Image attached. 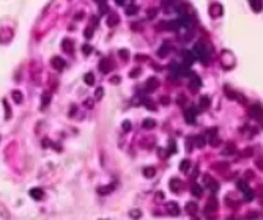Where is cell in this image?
I'll list each match as a JSON object with an SVG mask.
<instances>
[{"label":"cell","mask_w":263,"mask_h":220,"mask_svg":"<svg viewBox=\"0 0 263 220\" xmlns=\"http://www.w3.org/2000/svg\"><path fill=\"white\" fill-rule=\"evenodd\" d=\"M3 107H5V112H6V120L10 118V115H11V112H10V107H8V102L3 99Z\"/></svg>","instance_id":"obj_42"},{"label":"cell","mask_w":263,"mask_h":220,"mask_svg":"<svg viewBox=\"0 0 263 220\" xmlns=\"http://www.w3.org/2000/svg\"><path fill=\"white\" fill-rule=\"evenodd\" d=\"M13 99H14V102H17V104L22 102V93H21V91H17V90H14L13 91Z\"/></svg>","instance_id":"obj_29"},{"label":"cell","mask_w":263,"mask_h":220,"mask_svg":"<svg viewBox=\"0 0 263 220\" xmlns=\"http://www.w3.org/2000/svg\"><path fill=\"white\" fill-rule=\"evenodd\" d=\"M210 104H211V99L208 96H202L200 98V108L202 110H206L208 107H210Z\"/></svg>","instance_id":"obj_21"},{"label":"cell","mask_w":263,"mask_h":220,"mask_svg":"<svg viewBox=\"0 0 263 220\" xmlns=\"http://www.w3.org/2000/svg\"><path fill=\"white\" fill-rule=\"evenodd\" d=\"M181 58H183V61H184V65L186 66H189L191 63L194 61V53L192 52H189V50H183V53H181Z\"/></svg>","instance_id":"obj_12"},{"label":"cell","mask_w":263,"mask_h":220,"mask_svg":"<svg viewBox=\"0 0 263 220\" xmlns=\"http://www.w3.org/2000/svg\"><path fill=\"white\" fill-rule=\"evenodd\" d=\"M112 189H114L112 186H110V187H99V189H98V192H99L101 195H107V194H109V192H110Z\"/></svg>","instance_id":"obj_34"},{"label":"cell","mask_w":263,"mask_h":220,"mask_svg":"<svg viewBox=\"0 0 263 220\" xmlns=\"http://www.w3.org/2000/svg\"><path fill=\"white\" fill-rule=\"evenodd\" d=\"M121 126H123V131H124V132H129V131H131V127H132L129 121H123Z\"/></svg>","instance_id":"obj_39"},{"label":"cell","mask_w":263,"mask_h":220,"mask_svg":"<svg viewBox=\"0 0 263 220\" xmlns=\"http://www.w3.org/2000/svg\"><path fill=\"white\" fill-rule=\"evenodd\" d=\"M155 175H156V168H153V167L143 168V176H145V178H153Z\"/></svg>","instance_id":"obj_24"},{"label":"cell","mask_w":263,"mask_h":220,"mask_svg":"<svg viewBox=\"0 0 263 220\" xmlns=\"http://www.w3.org/2000/svg\"><path fill=\"white\" fill-rule=\"evenodd\" d=\"M156 14H158L156 6H150L148 10H147V16L150 17V19H153V17H156Z\"/></svg>","instance_id":"obj_28"},{"label":"cell","mask_w":263,"mask_h":220,"mask_svg":"<svg viewBox=\"0 0 263 220\" xmlns=\"http://www.w3.org/2000/svg\"><path fill=\"white\" fill-rule=\"evenodd\" d=\"M257 217H258L257 212H249V214H246V218H247V220H254V218H257Z\"/></svg>","instance_id":"obj_45"},{"label":"cell","mask_w":263,"mask_h":220,"mask_svg":"<svg viewBox=\"0 0 263 220\" xmlns=\"http://www.w3.org/2000/svg\"><path fill=\"white\" fill-rule=\"evenodd\" d=\"M169 187H170V190L172 192H180V189H181V181L180 179H177V178H172L170 181H169Z\"/></svg>","instance_id":"obj_13"},{"label":"cell","mask_w":263,"mask_h":220,"mask_svg":"<svg viewBox=\"0 0 263 220\" xmlns=\"http://www.w3.org/2000/svg\"><path fill=\"white\" fill-rule=\"evenodd\" d=\"M192 220H198V218H195V217H194V218H192Z\"/></svg>","instance_id":"obj_57"},{"label":"cell","mask_w":263,"mask_h":220,"mask_svg":"<svg viewBox=\"0 0 263 220\" xmlns=\"http://www.w3.org/2000/svg\"><path fill=\"white\" fill-rule=\"evenodd\" d=\"M217 209V200L214 197H210V200L206 201V206H205V214L206 212H214Z\"/></svg>","instance_id":"obj_9"},{"label":"cell","mask_w":263,"mask_h":220,"mask_svg":"<svg viewBox=\"0 0 263 220\" xmlns=\"http://www.w3.org/2000/svg\"><path fill=\"white\" fill-rule=\"evenodd\" d=\"M103 93H104V90L99 87V88H96V91H95V99H101L103 98Z\"/></svg>","instance_id":"obj_37"},{"label":"cell","mask_w":263,"mask_h":220,"mask_svg":"<svg viewBox=\"0 0 263 220\" xmlns=\"http://www.w3.org/2000/svg\"><path fill=\"white\" fill-rule=\"evenodd\" d=\"M99 11H101L103 14L107 11V3L106 2H99Z\"/></svg>","instance_id":"obj_40"},{"label":"cell","mask_w":263,"mask_h":220,"mask_svg":"<svg viewBox=\"0 0 263 220\" xmlns=\"http://www.w3.org/2000/svg\"><path fill=\"white\" fill-rule=\"evenodd\" d=\"M167 212L170 215H178L180 214V206L175 203V201H169L167 203Z\"/></svg>","instance_id":"obj_11"},{"label":"cell","mask_w":263,"mask_h":220,"mask_svg":"<svg viewBox=\"0 0 263 220\" xmlns=\"http://www.w3.org/2000/svg\"><path fill=\"white\" fill-rule=\"evenodd\" d=\"M195 115H197V110L194 107L191 108H186L184 110V118H186V123L188 124H194L195 123Z\"/></svg>","instance_id":"obj_7"},{"label":"cell","mask_w":263,"mask_h":220,"mask_svg":"<svg viewBox=\"0 0 263 220\" xmlns=\"http://www.w3.org/2000/svg\"><path fill=\"white\" fill-rule=\"evenodd\" d=\"M118 22H120V19H118V16H117V14H110V16L107 17V25H109V27L118 25Z\"/></svg>","instance_id":"obj_19"},{"label":"cell","mask_w":263,"mask_h":220,"mask_svg":"<svg viewBox=\"0 0 263 220\" xmlns=\"http://www.w3.org/2000/svg\"><path fill=\"white\" fill-rule=\"evenodd\" d=\"M243 194H244V198H246V200H247V201H249V200H252V198H254V192H252V190H251V189H249V190H246V192H243Z\"/></svg>","instance_id":"obj_38"},{"label":"cell","mask_w":263,"mask_h":220,"mask_svg":"<svg viewBox=\"0 0 263 220\" xmlns=\"http://www.w3.org/2000/svg\"><path fill=\"white\" fill-rule=\"evenodd\" d=\"M213 168H214L216 171L224 173L225 170L229 168V163H225V162H216V163H213Z\"/></svg>","instance_id":"obj_16"},{"label":"cell","mask_w":263,"mask_h":220,"mask_svg":"<svg viewBox=\"0 0 263 220\" xmlns=\"http://www.w3.org/2000/svg\"><path fill=\"white\" fill-rule=\"evenodd\" d=\"M30 197L35 198V200H41V198L44 197V192H43L41 189H32V190H30Z\"/></svg>","instance_id":"obj_18"},{"label":"cell","mask_w":263,"mask_h":220,"mask_svg":"<svg viewBox=\"0 0 263 220\" xmlns=\"http://www.w3.org/2000/svg\"><path fill=\"white\" fill-rule=\"evenodd\" d=\"M235 151H237V146H235L233 143H229V145H227V148H225V150L222 151V156H232Z\"/></svg>","instance_id":"obj_23"},{"label":"cell","mask_w":263,"mask_h":220,"mask_svg":"<svg viewBox=\"0 0 263 220\" xmlns=\"http://www.w3.org/2000/svg\"><path fill=\"white\" fill-rule=\"evenodd\" d=\"M84 104H85V107H87V108H92V107H93V99H92V98H88Z\"/></svg>","instance_id":"obj_47"},{"label":"cell","mask_w":263,"mask_h":220,"mask_svg":"<svg viewBox=\"0 0 263 220\" xmlns=\"http://www.w3.org/2000/svg\"><path fill=\"white\" fill-rule=\"evenodd\" d=\"M131 29H134V32H140V25L139 24H131Z\"/></svg>","instance_id":"obj_50"},{"label":"cell","mask_w":263,"mask_h":220,"mask_svg":"<svg viewBox=\"0 0 263 220\" xmlns=\"http://www.w3.org/2000/svg\"><path fill=\"white\" fill-rule=\"evenodd\" d=\"M140 71H142L140 68H135L134 71H131V72H129V77H137V76L140 74Z\"/></svg>","instance_id":"obj_41"},{"label":"cell","mask_w":263,"mask_h":220,"mask_svg":"<svg viewBox=\"0 0 263 220\" xmlns=\"http://www.w3.org/2000/svg\"><path fill=\"white\" fill-rule=\"evenodd\" d=\"M216 131H217L216 127H211V129H208V131H206V134H208V135H210L211 139H213V137H216Z\"/></svg>","instance_id":"obj_46"},{"label":"cell","mask_w":263,"mask_h":220,"mask_svg":"<svg viewBox=\"0 0 263 220\" xmlns=\"http://www.w3.org/2000/svg\"><path fill=\"white\" fill-rule=\"evenodd\" d=\"M84 80H85L87 85H93V84H95V76H93V72H87V74L84 76Z\"/></svg>","instance_id":"obj_26"},{"label":"cell","mask_w":263,"mask_h":220,"mask_svg":"<svg viewBox=\"0 0 263 220\" xmlns=\"http://www.w3.org/2000/svg\"><path fill=\"white\" fill-rule=\"evenodd\" d=\"M189 167H191V162H189L188 159L181 160V163H180V170L183 171V173H188V171H189Z\"/></svg>","instance_id":"obj_25"},{"label":"cell","mask_w":263,"mask_h":220,"mask_svg":"<svg viewBox=\"0 0 263 220\" xmlns=\"http://www.w3.org/2000/svg\"><path fill=\"white\" fill-rule=\"evenodd\" d=\"M203 184L208 187V189H210L211 192H213V194H214V192H217V190H219V182H217V181H214L210 175H203Z\"/></svg>","instance_id":"obj_3"},{"label":"cell","mask_w":263,"mask_h":220,"mask_svg":"<svg viewBox=\"0 0 263 220\" xmlns=\"http://www.w3.org/2000/svg\"><path fill=\"white\" fill-rule=\"evenodd\" d=\"M118 55H120V58L123 60V61H126V60H128V50H126V49H121V50H118Z\"/></svg>","instance_id":"obj_33"},{"label":"cell","mask_w":263,"mask_h":220,"mask_svg":"<svg viewBox=\"0 0 263 220\" xmlns=\"http://www.w3.org/2000/svg\"><path fill=\"white\" fill-rule=\"evenodd\" d=\"M177 101H178V104L181 105V104H184V102H186V98H184V96H178Z\"/></svg>","instance_id":"obj_51"},{"label":"cell","mask_w":263,"mask_h":220,"mask_svg":"<svg viewBox=\"0 0 263 220\" xmlns=\"http://www.w3.org/2000/svg\"><path fill=\"white\" fill-rule=\"evenodd\" d=\"M84 36H85V38H92V36H93V29H92V27H87L85 32H84Z\"/></svg>","instance_id":"obj_36"},{"label":"cell","mask_w":263,"mask_h":220,"mask_svg":"<svg viewBox=\"0 0 263 220\" xmlns=\"http://www.w3.org/2000/svg\"><path fill=\"white\" fill-rule=\"evenodd\" d=\"M251 178H254V173H252V171H247V173H246V178H244V181L247 182V179H251Z\"/></svg>","instance_id":"obj_52"},{"label":"cell","mask_w":263,"mask_h":220,"mask_svg":"<svg viewBox=\"0 0 263 220\" xmlns=\"http://www.w3.org/2000/svg\"><path fill=\"white\" fill-rule=\"evenodd\" d=\"M142 127L143 129H153V127H156V121L153 118H145L142 123Z\"/></svg>","instance_id":"obj_15"},{"label":"cell","mask_w":263,"mask_h":220,"mask_svg":"<svg viewBox=\"0 0 263 220\" xmlns=\"http://www.w3.org/2000/svg\"><path fill=\"white\" fill-rule=\"evenodd\" d=\"M258 194H260V195H263V186H260V187H258Z\"/></svg>","instance_id":"obj_55"},{"label":"cell","mask_w":263,"mask_h":220,"mask_svg":"<svg viewBox=\"0 0 263 220\" xmlns=\"http://www.w3.org/2000/svg\"><path fill=\"white\" fill-rule=\"evenodd\" d=\"M80 19H84V13H82V11L76 14V21H80Z\"/></svg>","instance_id":"obj_54"},{"label":"cell","mask_w":263,"mask_h":220,"mask_svg":"<svg viewBox=\"0 0 263 220\" xmlns=\"http://www.w3.org/2000/svg\"><path fill=\"white\" fill-rule=\"evenodd\" d=\"M219 60H221V65H222L225 69H230V68L235 66V57H233V53L229 52V50H224V52L221 53Z\"/></svg>","instance_id":"obj_1"},{"label":"cell","mask_w":263,"mask_h":220,"mask_svg":"<svg viewBox=\"0 0 263 220\" xmlns=\"http://www.w3.org/2000/svg\"><path fill=\"white\" fill-rule=\"evenodd\" d=\"M158 87H159V80H158L156 77H150L147 82H145V91H147V93L155 91Z\"/></svg>","instance_id":"obj_5"},{"label":"cell","mask_w":263,"mask_h":220,"mask_svg":"<svg viewBox=\"0 0 263 220\" xmlns=\"http://www.w3.org/2000/svg\"><path fill=\"white\" fill-rule=\"evenodd\" d=\"M219 143H221V140L217 139V137H213V139L210 140V145H211V146H214V148H216V146L219 145Z\"/></svg>","instance_id":"obj_43"},{"label":"cell","mask_w":263,"mask_h":220,"mask_svg":"<svg viewBox=\"0 0 263 220\" xmlns=\"http://www.w3.org/2000/svg\"><path fill=\"white\" fill-rule=\"evenodd\" d=\"M84 52H85V53H90V52H92V47H90L88 44H85V46H84Z\"/></svg>","instance_id":"obj_53"},{"label":"cell","mask_w":263,"mask_h":220,"mask_svg":"<svg viewBox=\"0 0 263 220\" xmlns=\"http://www.w3.org/2000/svg\"><path fill=\"white\" fill-rule=\"evenodd\" d=\"M161 102H162V104H166V105H169V104H170V98L162 96V98H161Z\"/></svg>","instance_id":"obj_48"},{"label":"cell","mask_w":263,"mask_h":220,"mask_svg":"<svg viewBox=\"0 0 263 220\" xmlns=\"http://www.w3.org/2000/svg\"><path fill=\"white\" fill-rule=\"evenodd\" d=\"M252 153H254L252 148H246V150L241 151V156H243V157H249V156H252Z\"/></svg>","instance_id":"obj_35"},{"label":"cell","mask_w":263,"mask_h":220,"mask_svg":"<svg viewBox=\"0 0 263 220\" xmlns=\"http://www.w3.org/2000/svg\"><path fill=\"white\" fill-rule=\"evenodd\" d=\"M208 13H210L211 17H214V19H217L221 14H222V6L219 3H211L210 8H208Z\"/></svg>","instance_id":"obj_6"},{"label":"cell","mask_w":263,"mask_h":220,"mask_svg":"<svg viewBox=\"0 0 263 220\" xmlns=\"http://www.w3.org/2000/svg\"><path fill=\"white\" fill-rule=\"evenodd\" d=\"M61 49L65 50V52L72 53V50H74V44H72L71 40H63V43H61Z\"/></svg>","instance_id":"obj_14"},{"label":"cell","mask_w":263,"mask_h":220,"mask_svg":"<svg viewBox=\"0 0 263 220\" xmlns=\"http://www.w3.org/2000/svg\"><path fill=\"white\" fill-rule=\"evenodd\" d=\"M99 69H101V72H104V74H107V72H110L114 69V63L110 58H103L101 61H99Z\"/></svg>","instance_id":"obj_4"},{"label":"cell","mask_w":263,"mask_h":220,"mask_svg":"<svg viewBox=\"0 0 263 220\" xmlns=\"http://www.w3.org/2000/svg\"><path fill=\"white\" fill-rule=\"evenodd\" d=\"M194 143H195L197 148H203L205 143H206V139H205L203 135H195L194 137Z\"/></svg>","instance_id":"obj_17"},{"label":"cell","mask_w":263,"mask_h":220,"mask_svg":"<svg viewBox=\"0 0 263 220\" xmlns=\"http://www.w3.org/2000/svg\"><path fill=\"white\" fill-rule=\"evenodd\" d=\"M129 215H131V218H134V220H137V218H140L142 212H140L139 209H132L131 212H129Z\"/></svg>","instance_id":"obj_31"},{"label":"cell","mask_w":263,"mask_h":220,"mask_svg":"<svg viewBox=\"0 0 263 220\" xmlns=\"http://www.w3.org/2000/svg\"><path fill=\"white\" fill-rule=\"evenodd\" d=\"M186 212L191 214V215H194L197 212V205L194 203V201H189V203L186 205Z\"/></svg>","instance_id":"obj_20"},{"label":"cell","mask_w":263,"mask_h":220,"mask_svg":"<svg viewBox=\"0 0 263 220\" xmlns=\"http://www.w3.org/2000/svg\"><path fill=\"white\" fill-rule=\"evenodd\" d=\"M169 52H170V46H169V41H164V43H162V46L159 47V50H158V57L164 58V57H167V55H169Z\"/></svg>","instance_id":"obj_10"},{"label":"cell","mask_w":263,"mask_h":220,"mask_svg":"<svg viewBox=\"0 0 263 220\" xmlns=\"http://www.w3.org/2000/svg\"><path fill=\"white\" fill-rule=\"evenodd\" d=\"M255 165H257L260 170H263V156H260V157L255 160Z\"/></svg>","instance_id":"obj_44"},{"label":"cell","mask_w":263,"mask_h":220,"mask_svg":"<svg viewBox=\"0 0 263 220\" xmlns=\"http://www.w3.org/2000/svg\"><path fill=\"white\" fill-rule=\"evenodd\" d=\"M251 8H252L254 11L260 13L261 8H263V2H260V0H258V2H251Z\"/></svg>","instance_id":"obj_27"},{"label":"cell","mask_w":263,"mask_h":220,"mask_svg":"<svg viewBox=\"0 0 263 220\" xmlns=\"http://www.w3.org/2000/svg\"><path fill=\"white\" fill-rule=\"evenodd\" d=\"M49 101H51V95H49V93H44V95H43V98H41V104H43V107H41V108H44V107H46V105L49 104Z\"/></svg>","instance_id":"obj_30"},{"label":"cell","mask_w":263,"mask_h":220,"mask_svg":"<svg viewBox=\"0 0 263 220\" xmlns=\"http://www.w3.org/2000/svg\"><path fill=\"white\" fill-rule=\"evenodd\" d=\"M227 220H235V218H232V217H230V218H227Z\"/></svg>","instance_id":"obj_56"},{"label":"cell","mask_w":263,"mask_h":220,"mask_svg":"<svg viewBox=\"0 0 263 220\" xmlns=\"http://www.w3.org/2000/svg\"><path fill=\"white\" fill-rule=\"evenodd\" d=\"M135 13H137V6H135V5H131V6L126 8V14H128V16L135 14Z\"/></svg>","instance_id":"obj_32"},{"label":"cell","mask_w":263,"mask_h":220,"mask_svg":"<svg viewBox=\"0 0 263 220\" xmlns=\"http://www.w3.org/2000/svg\"><path fill=\"white\" fill-rule=\"evenodd\" d=\"M110 84H114V85H115V84H120V77H118V76H114V77L110 79Z\"/></svg>","instance_id":"obj_49"},{"label":"cell","mask_w":263,"mask_h":220,"mask_svg":"<svg viewBox=\"0 0 263 220\" xmlns=\"http://www.w3.org/2000/svg\"><path fill=\"white\" fill-rule=\"evenodd\" d=\"M249 115L252 118H255V120L261 121L263 120V105L261 104H254L249 107Z\"/></svg>","instance_id":"obj_2"},{"label":"cell","mask_w":263,"mask_h":220,"mask_svg":"<svg viewBox=\"0 0 263 220\" xmlns=\"http://www.w3.org/2000/svg\"><path fill=\"white\" fill-rule=\"evenodd\" d=\"M51 65H52L54 68H55L57 71H61L63 68H65V66H66V61H65V60H63L61 57H54V58L51 60Z\"/></svg>","instance_id":"obj_8"},{"label":"cell","mask_w":263,"mask_h":220,"mask_svg":"<svg viewBox=\"0 0 263 220\" xmlns=\"http://www.w3.org/2000/svg\"><path fill=\"white\" fill-rule=\"evenodd\" d=\"M191 190H192V195H195L197 198L198 197H202V187L197 184V182H192V186H191Z\"/></svg>","instance_id":"obj_22"}]
</instances>
